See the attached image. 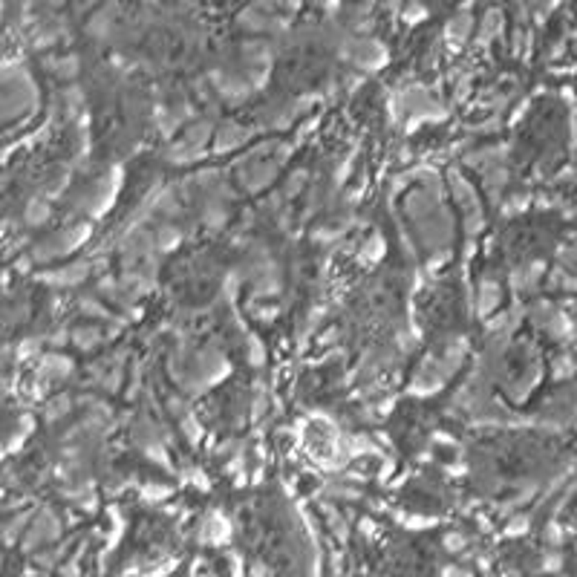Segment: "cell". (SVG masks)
<instances>
[{
	"instance_id": "cell-1",
	"label": "cell",
	"mask_w": 577,
	"mask_h": 577,
	"mask_svg": "<svg viewBox=\"0 0 577 577\" xmlns=\"http://www.w3.org/2000/svg\"><path fill=\"white\" fill-rule=\"evenodd\" d=\"M444 577H473L471 569H459V566H447L444 569Z\"/></svg>"
}]
</instances>
